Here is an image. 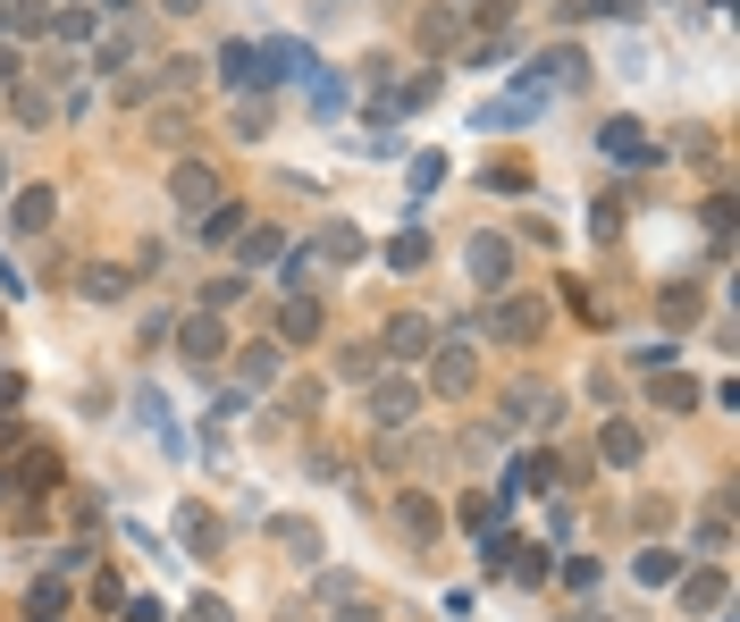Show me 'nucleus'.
<instances>
[{"mask_svg": "<svg viewBox=\"0 0 740 622\" xmlns=\"http://www.w3.org/2000/svg\"><path fill=\"white\" fill-rule=\"evenodd\" d=\"M118 614H127V622H160V605H152V598H127Z\"/></svg>", "mask_w": 740, "mask_h": 622, "instance_id": "nucleus-46", "label": "nucleus"}, {"mask_svg": "<svg viewBox=\"0 0 740 622\" xmlns=\"http://www.w3.org/2000/svg\"><path fill=\"white\" fill-rule=\"evenodd\" d=\"M598 454H606V463H640V430H623V421H606V430H598Z\"/></svg>", "mask_w": 740, "mask_h": 622, "instance_id": "nucleus-28", "label": "nucleus"}, {"mask_svg": "<svg viewBox=\"0 0 740 622\" xmlns=\"http://www.w3.org/2000/svg\"><path fill=\"white\" fill-rule=\"evenodd\" d=\"M0 295H26V286H18V269H9V261H0Z\"/></svg>", "mask_w": 740, "mask_h": 622, "instance_id": "nucleus-50", "label": "nucleus"}, {"mask_svg": "<svg viewBox=\"0 0 740 622\" xmlns=\"http://www.w3.org/2000/svg\"><path fill=\"white\" fill-rule=\"evenodd\" d=\"M362 413H371V430H387V437H396L404 421L421 413V387H413L404 371H379L371 387H362Z\"/></svg>", "mask_w": 740, "mask_h": 622, "instance_id": "nucleus-2", "label": "nucleus"}, {"mask_svg": "<svg viewBox=\"0 0 740 622\" xmlns=\"http://www.w3.org/2000/svg\"><path fill=\"white\" fill-rule=\"evenodd\" d=\"M0 446H26V421H0Z\"/></svg>", "mask_w": 740, "mask_h": 622, "instance_id": "nucleus-49", "label": "nucleus"}, {"mask_svg": "<svg viewBox=\"0 0 740 622\" xmlns=\"http://www.w3.org/2000/svg\"><path fill=\"white\" fill-rule=\"evenodd\" d=\"M699 303H707V295H699L690 278H682V286H664V320H673V328H690V320H699Z\"/></svg>", "mask_w": 740, "mask_h": 622, "instance_id": "nucleus-35", "label": "nucleus"}, {"mask_svg": "<svg viewBox=\"0 0 740 622\" xmlns=\"http://www.w3.org/2000/svg\"><path fill=\"white\" fill-rule=\"evenodd\" d=\"M219 85H228V93H262L269 85V68H262V51H253V42H219Z\"/></svg>", "mask_w": 740, "mask_h": 622, "instance_id": "nucleus-11", "label": "nucleus"}, {"mask_svg": "<svg viewBox=\"0 0 740 622\" xmlns=\"http://www.w3.org/2000/svg\"><path fill=\"white\" fill-rule=\"evenodd\" d=\"M160 9H177V18H186V9H203V0H160Z\"/></svg>", "mask_w": 740, "mask_h": 622, "instance_id": "nucleus-51", "label": "nucleus"}, {"mask_svg": "<svg viewBox=\"0 0 740 622\" xmlns=\"http://www.w3.org/2000/svg\"><path fill=\"white\" fill-rule=\"evenodd\" d=\"M421 42H430V51H455L463 42V9H421Z\"/></svg>", "mask_w": 740, "mask_h": 622, "instance_id": "nucleus-25", "label": "nucleus"}, {"mask_svg": "<svg viewBox=\"0 0 740 622\" xmlns=\"http://www.w3.org/2000/svg\"><path fill=\"white\" fill-rule=\"evenodd\" d=\"M640 0H564V26H589V18H631Z\"/></svg>", "mask_w": 740, "mask_h": 622, "instance_id": "nucleus-34", "label": "nucleus"}, {"mask_svg": "<svg viewBox=\"0 0 740 622\" xmlns=\"http://www.w3.org/2000/svg\"><path fill=\"white\" fill-rule=\"evenodd\" d=\"M177 539H186L194 555H219V522H210L203 505H186V513H177Z\"/></svg>", "mask_w": 740, "mask_h": 622, "instance_id": "nucleus-26", "label": "nucleus"}, {"mask_svg": "<svg viewBox=\"0 0 740 622\" xmlns=\"http://www.w3.org/2000/svg\"><path fill=\"white\" fill-rule=\"evenodd\" d=\"M278 362H286V345H245V354H236V378H245V387H269Z\"/></svg>", "mask_w": 740, "mask_h": 622, "instance_id": "nucleus-24", "label": "nucleus"}, {"mask_svg": "<svg viewBox=\"0 0 740 622\" xmlns=\"http://www.w3.org/2000/svg\"><path fill=\"white\" fill-rule=\"evenodd\" d=\"M286 253V227H245V236H236V269H269Z\"/></svg>", "mask_w": 740, "mask_h": 622, "instance_id": "nucleus-19", "label": "nucleus"}, {"mask_svg": "<svg viewBox=\"0 0 740 622\" xmlns=\"http://www.w3.org/2000/svg\"><path fill=\"white\" fill-rule=\"evenodd\" d=\"M169 337H177V354H186L194 371H219V362L236 354V345H228V328H219V312H194V320H177Z\"/></svg>", "mask_w": 740, "mask_h": 622, "instance_id": "nucleus-4", "label": "nucleus"}, {"mask_svg": "<svg viewBox=\"0 0 740 622\" xmlns=\"http://www.w3.org/2000/svg\"><path fill=\"white\" fill-rule=\"evenodd\" d=\"M203 76H210V59L177 51V59H160V76H152V93H203Z\"/></svg>", "mask_w": 740, "mask_h": 622, "instance_id": "nucleus-18", "label": "nucleus"}, {"mask_svg": "<svg viewBox=\"0 0 740 622\" xmlns=\"http://www.w3.org/2000/svg\"><path fill=\"white\" fill-rule=\"evenodd\" d=\"M278 547H286V564H320V522H304V513H278Z\"/></svg>", "mask_w": 740, "mask_h": 622, "instance_id": "nucleus-17", "label": "nucleus"}, {"mask_svg": "<svg viewBox=\"0 0 740 622\" xmlns=\"http://www.w3.org/2000/svg\"><path fill=\"white\" fill-rule=\"evenodd\" d=\"M463 269H472V278L489 286V295H505V286H513V245H505V236H472Z\"/></svg>", "mask_w": 740, "mask_h": 622, "instance_id": "nucleus-9", "label": "nucleus"}, {"mask_svg": "<svg viewBox=\"0 0 740 622\" xmlns=\"http://www.w3.org/2000/svg\"><path fill=\"white\" fill-rule=\"evenodd\" d=\"M472 337H489V345H539V337H547V303H539V295H513V286H505V295L472 320Z\"/></svg>", "mask_w": 740, "mask_h": 622, "instance_id": "nucleus-1", "label": "nucleus"}, {"mask_svg": "<svg viewBox=\"0 0 740 622\" xmlns=\"http://www.w3.org/2000/svg\"><path fill=\"white\" fill-rule=\"evenodd\" d=\"M513 26V0H480V34H505Z\"/></svg>", "mask_w": 740, "mask_h": 622, "instance_id": "nucleus-43", "label": "nucleus"}, {"mask_svg": "<svg viewBox=\"0 0 740 622\" xmlns=\"http://www.w3.org/2000/svg\"><path fill=\"white\" fill-rule=\"evenodd\" d=\"M489 186H496V194H522V186H531V169H522V160H496Z\"/></svg>", "mask_w": 740, "mask_h": 622, "instance_id": "nucleus-41", "label": "nucleus"}, {"mask_svg": "<svg viewBox=\"0 0 740 622\" xmlns=\"http://www.w3.org/2000/svg\"><path fill=\"white\" fill-rule=\"evenodd\" d=\"M437 345V328L421 320V312H396V320H387V337H379V354H396V362H421Z\"/></svg>", "mask_w": 740, "mask_h": 622, "instance_id": "nucleus-13", "label": "nucleus"}, {"mask_svg": "<svg viewBox=\"0 0 740 622\" xmlns=\"http://www.w3.org/2000/svg\"><path fill=\"white\" fill-rule=\"evenodd\" d=\"M169 203L186 210V219H203V210L219 203V169H210V160H177L169 169Z\"/></svg>", "mask_w": 740, "mask_h": 622, "instance_id": "nucleus-6", "label": "nucleus"}, {"mask_svg": "<svg viewBox=\"0 0 740 622\" xmlns=\"http://www.w3.org/2000/svg\"><path fill=\"white\" fill-rule=\"evenodd\" d=\"M320 337H328V312L312 295H286L278 320H269V345H320Z\"/></svg>", "mask_w": 740, "mask_h": 622, "instance_id": "nucleus-5", "label": "nucleus"}, {"mask_svg": "<svg viewBox=\"0 0 740 622\" xmlns=\"http://www.w3.org/2000/svg\"><path fill=\"white\" fill-rule=\"evenodd\" d=\"M320 261H362V227L328 219V227H320Z\"/></svg>", "mask_w": 740, "mask_h": 622, "instance_id": "nucleus-27", "label": "nucleus"}, {"mask_svg": "<svg viewBox=\"0 0 740 622\" xmlns=\"http://www.w3.org/2000/svg\"><path fill=\"white\" fill-rule=\"evenodd\" d=\"M9 118H18V127H42V118H51V93H34V85H9Z\"/></svg>", "mask_w": 740, "mask_h": 622, "instance_id": "nucleus-32", "label": "nucleus"}, {"mask_svg": "<svg viewBox=\"0 0 740 622\" xmlns=\"http://www.w3.org/2000/svg\"><path fill=\"white\" fill-rule=\"evenodd\" d=\"M699 547H707V555H723V547H732V522H723V496L707 505V522H699Z\"/></svg>", "mask_w": 740, "mask_h": 622, "instance_id": "nucleus-39", "label": "nucleus"}, {"mask_svg": "<svg viewBox=\"0 0 740 622\" xmlns=\"http://www.w3.org/2000/svg\"><path fill=\"white\" fill-rule=\"evenodd\" d=\"M472 337H446V345H430V387L437 396H472Z\"/></svg>", "mask_w": 740, "mask_h": 622, "instance_id": "nucleus-7", "label": "nucleus"}, {"mask_svg": "<svg viewBox=\"0 0 740 622\" xmlns=\"http://www.w3.org/2000/svg\"><path fill=\"white\" fill-rule=\"evenodd\" d=\"M93 605H101V614H118V605H127V589H118V572H101V581H93Z\"/></svg>", "mask_w": 740, "mask_h": 622, "instance_id": "nucleus-44", "label": "nucleus"}, {"mask_svg": "<svg viewBox=\"0 0 740 622\" xmlns=\"http://www.w3.org/2000/svg\"><path fill=\"white\" fill-rule=\"evenodd\" d=\"M387 261H396V269H404V278H413V269H421V261H430V236H421V227H404L396 245H387Z\"/></svg>", "mask_w": 740, "mask_h": 622, "instance_id": "nucleus-36", "label": "nucleus"}, {"mask_svg": "<svg viewBox=\"0 0 740 622\" xmlns=\"http://www.w3.org/2000/svg\"><path fill=\"white\" fill-rule=\"evenodd\" d=\"M51 219H59V194L51 186H18V194H9V227H18V236H42Z\"/></svg>", "mask_w": 740, "mask_h": 622, "instance_id": "nucleus-12", "label": "nucleus"}, {"mask_svg": "<svg viewBox=\"0 0 740 622\" xmlns=\"http://www.w3.org/2000/svg\"><path fill=\"white\" fill-rule=\"evenodd\" d=\"M379 371H387V354H379V345H345V354H337V378H345V387H371Z\"/></svg>", "mask_w": 740, "mask_h": 622, "instance_id": "nucleus-23", "label": "nucleus"}, {"mask_svg": "<svg viewBox=\"0 0 740 622\" xmlns=\"http://www.w3.org/2000/svg\"><path fill=\"white\" fill-rule=\"evenodd\" d=\"M505 421H513V430H539V421H547V430H555V387H539V378H522V387H513V396H505Z\"/></svg>", "mask_w": 740, "mask_h": 622, "instance_id": "nucleus-14", "label": "nucleus"}, {"mask_svg": "<svg viewBox=\"0 0 740 622\" xmlns=\"http://www.w3.org/2000/svg\"><path fill=\"white\" fill-rule=\"evenodd\" d=\"M26 614L59 622V614H68V581H59V572H51V581H34V589H26Z\"/></svg>", "mask_w": 740, "mask_h": 622, "instance_id": "nucleus-29", "label": "nucleus"}, {"mask_svg": "<svg viewBox=\"0 0 740 622\" xmlns=\"http://www.w3.org/2000/svg\"><path fill=\"white\" fill-rule=\"evenodd\" d=\"M59 42H93V26H101V9H85V0H68V9H59Z\"/></svg>", "mask_w": 740, "mask_h": 622, "instance_id": "nucleus-31", "label": "nucleus"}, {"mask_svg": "<svg viewBox=\"0 0 740 622\" xmlns=\"http://www.w3.org/2000/svg\"><path fill=\"white\" fill-rule=\"evenodd\" d=\"M127 286H135L127 261H85V269H77V295H85V303H118Z\"/></svg>", "mask_w": 740, "mask_h": 622, "instance_id": "nucleus-15", "label": "nucleus"}, {"mask_svg": "<svg viewBox=\"0 0 740 622\" xmlns=\"http://www.w3.org/2000/svg\"><path fill=\"white\" fill-rule=\"evenodd\" d=\"M101 9H110V18H118V9H135V0H101Z\"/></svg>", "mask_w": 740, "mask_h": 622, "instance_id": "nucleus-52", "label": "nucleus"}, {"mask_svg": "<svg viewBox=\"0 0 740 622\" xmlns=\"http://www.w3.org/2000/svg\"><path fill=\"white\" fill-rule=\"evenodd\" d=\"M228 303H245V269H228V278L203 286V312H228Z\"/></svg>", "mask_w": 740, "mask_h": 622, "instance_id": "nucleus-38", "label": "nucleus"}, {"mask_svg": "<svg viewBox=\"0 0 740 622\" xmlns=\"http://www.w3.org/2000/svg\"><path fill=\"white\" fill-rule=\"evenodd\" d=\"M673 589H682V614H723V598H732V581H723V564L673 572Z\"/></svg>", "mask_w": 740, "mask_h": 622, "instance_id": "nucleus-10", "label": "nucleus"}, {"mask_svg": "<svg viewBox=\"0 0 740 622\" xmlns=\"http://www.w3.org/2000/svg\"><path fill=\"white\" fill-rule=\"evenodd\" d=\"M496 513H505V496H480V488L463 496V522H472V530H480V522H496Z\"/></svg>", "mask_w": 740, "mask_h": 622, "instance_id": "nucleus-42", "label": "nucleus"}, {"mask_svg": "<svg viewBox=\"0 0 740 622\" xmlns=\"http://www.w3.org/2000/svg\"><path fill=\"white\" fill-rule=\"evenodd\" d=\"M0 85H26V59H18V42H0Z\"/></svg>", "mask_w": 740, "mask_h": 622, "instance_id": "nucleus-45", "label": "nucleus"}, {"mask_svg": "<svg viewBox=\"0 0 740 622\" xmlns=\"http://www.w3.org/2000/svg\"><path fill=\"white\" fill-rule=\"evenodd\" d=\"M0 34H9V9H0Z\"/></svg>", "mask_w": 740, "mask_h": 622, "instance_id": "nucleus-53", "label": "nucleus"}, {"mask_svg": "<svg viewBox=\"0 0 740 622\" xmlns=\"http://www.w3.org/2000/svg\"><path fill=\"white\" fill-rule=\"evenodd\" d=\"M648 404H657V413H699V378H673V371H657Z\"/></svg>", "mask_w": 740, "mask_h": 622, "instance_id": "nucleus-22", "label": "nucleus"}, {"mask_svg": "<svg viewBox=\"0 0 740 622\" xmlns=\"http://www.w3.org/2000/svg\"><path fill=\"white\" fill-rule=\"evenodd\" d=\"M236 135H245V144H262V135H269V110H262V101H236Z\"/></svg>", "mask_w": 740, "mask_h": 622, "instance_id": "nucleus-40", "label": "nucleus"}, {"mask_svg": "<svg viewBox=\"0 0 740 622\" xmlns=\"http://www.w3.org/2000/svg\"><path fill=\"white\" fill-rule=\"evenodd\" d=\"M531 68H539V76H547V85H564V93H572V85H589V59H581V51H572V42H555V51H539V59H531Z\"/></svg>", "mask_w": 740, "mask_h": 622, "instance_id": "nucleus-20", "label": "nucleus"}, {"mask_svg": "<svg viewBox=\"0 0 740 622\" xmlns=\"http://www.w3.org/2000/svg\"><path fill=\"white\" fill-rule=\"evenodd\" d=\"M245 227H253V210H245V203H210L203 219H194V236H203V245H236Z\"/></svg>", "mask_w": 740, "mask_h": 622, "instance_id": "nucleus-16", "label": "nucleus"}, {"mask_svg": "<svg viewBox=\"0 0 740 622\" xmlns=\"http://www.w3.org/2000/svg\"><path fill=\"white\" fill-rule=\"evenodd\" d=\"M194 622H236V614H228L219 598H203V605H194Z\"/></svg>", "mask_w": 740, "mask_h": 622, "instance_id": "nucleus-48", "label": "nucleus"}, {"mask_svg": "<svg viewBox=\"0 0 740 622\" xmlns=\"http://www.w3.org/2000/svg\"><path fill=\"white\" fill-rule=\"evenodd\" d=\"M51 26V0H9V34H42Z\"/></svg>", "mask_w": 740, "mask_h": 622, "instance_id": "nucleus-37", "label": "nucleus"}, {"mask_svg": "<svg viewBox=\"0 0 740 622\" xmlns=\"http://www.w3.org/2000/svg\"><path fill=\"white\" fill-rule=\"evenodd\" d=\"M598 151H606L614 169H648V160H657V151H648V127H640V118H606V127H598Z\"/></svg>", "mask_w": 740, "mask_h": 622, "instance_id": "nucleus-8", "label": "nucleus"}, {"mask_svg": "<svg viewBox=\"0 0 740 622\" xmlns=\"http://www.w3.org/2000/svg\"><path fill=\"white\" fill-rule=\"evenodd\" d=\"M9 488H18V505H42V496L68 488V463H59L51 446H18V463H9Z\"/></svg>", "mask_w": 740, "mask_h": 622, "instance_id": "nucleus-3", "label": "nucleus"}, {"mask_svg": "<svg viewBox=\"0 0 740 622\" xmlns=\"http://www.w3.org/2000/svg\"><path fill=\"white\" fill-rule=\"evenodd\" d=\"M93 68H101V76H127V68H135V34H127V26H118V34H101Z\"/></svg>", "mask_w": 740, "mask_h": 622, "instance_id": "nucleus-30", "label": "nucleus"}, {"mask_svg": "<svg viewBox=\"0 0 740 622\" xmlns=\"http://www.w3.org/2000/svg\"><path fill=\"white\" fill-rule=\"evenodd\" d=\"M18 396H26V387H18V371H0V413H18Z\"/></svg>", "mask_w": 740, "mask_h": 622, "instance_id": "nucleus-47", "label": "nucleus"}, {"mask_svg": "<svg viewBox=\"0 0 740 622\" xmlns=\"http://www.w3.org/2000/svg\"><path fill=\"white\" fill-rule=\"evenodd\" d=\"M26 622H42V614H26Z\"/></svg>", "mask_w": 740, "mask_h": 622, "instance_id": "nucleus-54", "label": "nucleus"}, {"mask_svg": "<svg viewBox=\"0 0 740 622\" xmlns=\"http://www.w3.org/2000/svg\"><path fill=\"white\" fill-rule=\"evenodd\" d=\"M631 572H640L648 589H664L673 572H682V555H673V547H640V564H631Z\"/></svg>", "mask_w": 740, "mask_h": 622, "instance_id": "nucleus-33", "label": "nucleus"}, {"mask_svg": "<svg viewBox=\"0 0 740 622\" xmlns=\"http://www.w3.org/2000/svg\"><path fill=\"white\" fill-rule=\"evenodd\" d=\"M396 530L413 539V547H430V539H437V505H430V496H396Z\"/></svg>", "mask_w": 740, "mask_h": 622, "instance_id": "nucleus-21", "label": "nucleus"}]
</instances>
